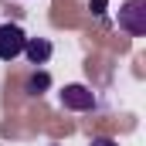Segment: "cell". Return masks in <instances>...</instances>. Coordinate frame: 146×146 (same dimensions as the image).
<instances>
[{"instance_id":"cell-1","label":"cell","mask_w":146,"mask_h":146,"mask_svg":"<svg viewBox=\"0 0 146 146\" xmlns=\"http://www.w3.org/2000/svg\"><path fill=\"white\" fill-rule=\"evenodd\" d=\"M119 31H126L129 37H143L146 34V0H126L119 7Z\"/></svg>"},{"instance_id":"cell-2","label":"cell","mask_w":146,"mask_h":146,"mask_svg":"<svg viewBox=\"0 0 146 146\" xmlns=\"http://www.w3.org/2000/svg\"><path fill=\"white\" fill-rule=\"evenodd\" d=\"M24 27L21 24H0V61H14L17 54H24Z\"/></svg>"},{"instance_id":"cell-3","label":"cell","mask_w":146,"mask_h":146,"mask_svg":"<svg viewBox=\"0 0 146 146\" xmlns=\"http://www.w3.org/2000/svg\"><path fill=\"white\" fill-rule=\"evenodd\" d=\"M95 102H99V99H95V92H92L88 85H78V82H75V85H65V88H61V106L72 109V112H92Z\"/></svg>"},{"instance_id":"cell-4","label":"cell","mask_w":146,"mask_h":146,"mask_svg":"<svg viewBox=\"0 0 146 146\" xmlns=\"http://www.w3.org/2000/svg\"><path fill=\"white\" fill-rule=\"evenodd\" d=\"M24 54H27L31 65H48L51 54H54V44H51L48 37H27V41H24Z\"/></svg>"},{"instance_id":"cell-5","label":"cell","mask_w":146,"mask_h":146,"mask_svg":"<svg viewBox=\"0 0 146 146\" xmlns=\"http://www.w3.org/2000/svg\"><path fill=\"white\" fill-rule=\"evenodd\" d=\"M51 88V75L44 72V68H37L34 75H27V82H24V92L27 95H44Z\"/></svg>"},{"instance_id":"cell-6","label":"cell","mask_w":146,"mask_h":146,"mask_svg":"<svg viewBox=\"0 0 146 146\" xmlns=\"http://www.w3.org/2000/svg\"><path fill=\"white\" fill-rule=\"evenodd\" d=\"M106 3H109V0H92V3H88V10H92L95 17H102V14H106Z\"/></svg>"},{"instance_id":"cell-7","label":"cell","mask_w":146,"mask_h":146,"mask_svg":"<svg viewBox=\"0 0 146 146\" xmlns=\"http://www.w3.org/2000/svg\"><path fill=\"white\" fill-rule=\"evenodd\" d=\"M88 146H119L115 139H109V136H92V143Z\"/></svg>"}]
</instances>
